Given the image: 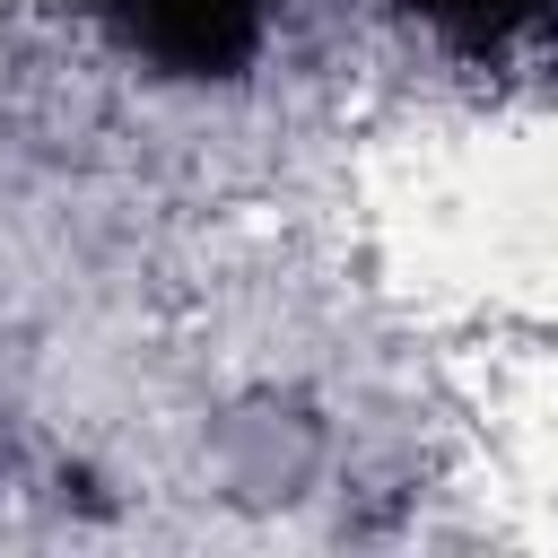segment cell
Segmentation results:
<instances>
[{
	"label": "cell",
	"instance_id": "cell-1",
	"mask_svg": "<svg viewBox=\"0 0 558 558\" xmlns=\"http://www.w3.org/2000/svg\"><path fill=\"white\" fill-rule=\"evenodd\" d=\"M96 17L166 78H235L270 35V0H96Z\"/></svg>",
	"mask_w": 558,
	"mask_h": 558
},
{
	"label": "cell",
	"instance_id": "cell-2",
	"mask_svg": "<svg viewBox=\"0 0 558 558\" xmlns=\"http://www.w3.org/2000/svg\"><path fill=\"white\" fill-rule=\"evenodd\" d=\"M436 35H453V44H506V35H523V26H541L549 17V0H410Z\"/></svg>",
	"mask_w": 558,
	"mask_h": 558
}]
</instances>
